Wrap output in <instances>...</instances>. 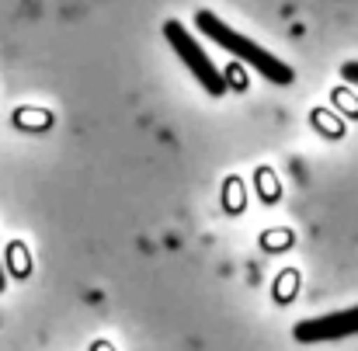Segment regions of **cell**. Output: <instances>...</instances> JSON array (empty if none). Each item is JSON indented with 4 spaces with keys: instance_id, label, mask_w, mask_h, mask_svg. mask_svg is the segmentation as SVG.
Returning <instances> with one entry per match:
<instances>
[{
    "instance_id": "6da1fadb",
    "label": "cell",
    "mask_w": 358,
    "mask_h": 351,
    "mask_svg": "<svg viewBox=\"0 0 358 351\" xmlns=\"http://www.w3.org/2000/svg\"><path fill=\"white\" fill-rule=\"evenodd\" d=\"M195 24H199V31L202 35H209L220 49H227L234 59H240L243 66H250L254 73H261L264 80H271V84H292L296 80V73H292V66L289 63H282L278 56H271L264 45H257L254 38H247V35H240L237 28H230L223 17H216L213 10H195Z\"/></svg>"
},
{
    "instance_id": "7a4b0ae2",
    "label": "cell",
    "mask_w": 358,
    "mask_h": 351,
    "mask_svg": "<svg viewBox=\"0 0 358 351\" xmlns=\"http://www.w3.org/2000/svg\"><path fill=\"white\" fill-rule=\"evenodd\" d=\"M164 35H167V42H171V49L178 52V59L188 66V73L213 94V98H220V94H227V77L216 70V63L206 56V49L195 42V35L181 24V21H164Z\"/></svg>"
},
{
    "instance_id": "3957f363",
    "label": "cell",
    "mask_w": 358,
    "mask_h": 351,
    "mask_svg": "<svg viewBox=\"0 0 358 351\" xmlns=\"http://www.w3.org/2000/svg\"><path fill=\"white\" fill-rule=\"evenodd\" d=\"M352 334H358V306L324 313L313 320H299L292 327V338L299 345H320V341H338V338H352Z\"/></svg>"
},
{
    "instance_id": "277c9868",
    "label": "cell",
    "mask_w": 358,
    "mask_h": 351,
    "mask_svg": "<svg viewBox=\"0 0 358 351\" xmlns=\"http://www.w3.org/2000/svg\"><path fill=\"white\" fill-rule=\"evenodd\" d=\"M341 77H345L348 84H355L358 87V59H352V63H345V66H341Z\"/></svg>"
},
{
    "instance_id": "5b68a950",
    "label": "cell",
    "mask_w": 358,
    "mask_h": 351,
    "mask_svg": "<svg viewBox=\"0 0 358 351\" xmlns=\"http://www.w3.org/2000/svg\"><path fill=\"white\" fill-rule=\"evenodd\" d=\"M0 292H3V264H0Z\"/></svg>"
}]
</instances>
